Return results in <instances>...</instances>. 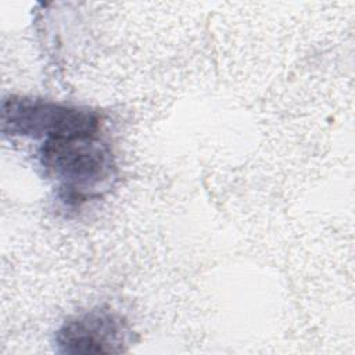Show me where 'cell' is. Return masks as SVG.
I'll return each mask as SVG.
<instances>
[{
    "instance_id": "obj_1",
    "label": "cell",
    "mask_w": 355,
    "mask_h": 355,
    "mask_svg": "<svg viewBox=\"0 0 355 355\" xmlns=\"http://www.w3.org/2000/svg\"><path fill=\"white\" fill-rule=\"evenodd\" d=\"M40 165L58 182L60 197L68 204L86 201L114 176L111 150L97 136L44 140Z\"/></svg>"
},
{
    "instance_id": "obj_2",
    "label": "cell",
    "mask_w": 355,
    "mask_h": 355,
    "mask_svg": "<svg viewBox=\"0 0 355 355\" xmlns=\"http://www.w3.org/2000/svg\"><path fill=\"white\" fill-rule=\"evenodd\" d=\"M1 122L4 133L44 140L97 136L100 129V116L94 111L21 96L4 100Z\"/></svg>"
},
{
    "instance_id": "obj_3",
    "label": "cell",
    "mask_w": 355,
    "mask_h": 355,
    "mask_svg": "<svg viewBox=\"0 0 355 355\" xmlns=\"http://www.w3.org/2000/svg\"><path fill=\"white\" fill-rule=\"evenodd\" d=\"M130 337L122 316L98 306L65 320L55 341L65 354H112L126 351Z\"/></svg>"
}]
</instances>
